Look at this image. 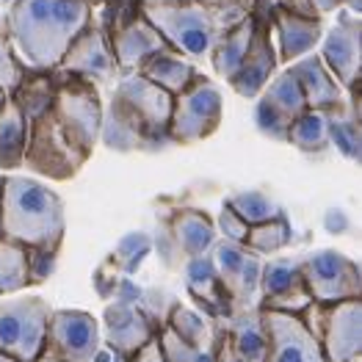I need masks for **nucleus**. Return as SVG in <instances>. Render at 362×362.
I'll return each mask as SVG.
<instances>
[{
  "label": "nucleus",
  "instance_id": "30",
  "mask_svg": "<svg viewBox=\"0 0 362 362\" xmlns=\"http://www.w3.org/2000/svg\"><path fill=\"white\" fill-rule=\"evenodd\" d=\"M25 136H28L25 117H23L20 105L14 103V97L6 94L0 103V169L8 172V169L23 166Z\"/></svg>",
  "mask_w": 362,
  "mask_h": 362
},
{
  "label": "nucleus",
  "instance_id": "12",
  "mask_svg": "<svg viewBox=\"0 0 362 362\" xmlns=\"http://www.w3.org/2000/svg\"><path fill=\"white\" fill-rule=\"evenodd\" d=\"M252 11H255V33L249 50L238 72L227 81L241 97H257L279 66L276 47L272 45V0H252Z\"/></svg>",
  "mask_w": 362,
  "mask_h": 362
},
{
  "label": "nucleus",
  "instance_id": "46",
  "mask_svg": "<svg viewBox=\"0 0 362 362\" xmlns=\"http://www.w3.org/2000/svg\"><path fill=\"white\" fill-rule=\"evenodd\" d=\"M141 3H180V0H141Z\"/></svg>",
  "mask_w": 362,
  "mask_h": 362
},
{
  "label": "nucleus",
  "instance_id": "5",
  "mask_svg": "<svg viewBox=\"0 0 362 362\" xmlns=\"http://www.w3.org/2000/svg\"><path fill=\"white\" fill-rule=\"evenodd\" d=\"M304 324L318 337L327 362H354L362 354V302L346 299L334 304H315L302 313Z\"/></svg>",
  "mask_w": 362,
  "mask_h": 362
},
{
  "label": "nucleus",
  "instance_id": "4",
  "mask_svg": "<svg viewBox=\"0 0 362 362\" xmlns=\"http://www.w3.org/2000/svg\"><path fill=\"white\" fill-rule=\"evenodd\" d=\"M166 45L185 59L211 56L216 39L252 11V0H180V3H141Z\"/></svg>",
  "mask_w": 362,
  "mask_h": 362
},
{
  "label": "nucleus",
  "instance_id": "16",
  "mask_svg": "<svg viewBox=\"0 0 362 362\" xmlns=\"http://www.w3.org/2000/svg\"><path fill=\"white\" fill-rule=\"evenodd\" d=\"M269 334V362H327L318 337L310 332L302 315L260 310Z\"/></svg>",
  "mask_w": 362,
  "mask_h": 362
},
{
  "label": "nucleus",
  "instance_id": "23",
  "mask_svg": "<svg viewBox=\"0 0 362 362\" xmlns=\"http://www.w3.org/2000/svg\"><path fill=\"white\" fill-rule=\"evenodd\" d=\"M182 276H185V288L191 293V299L205 310V315L213 321H227L235 310L230 302V293L221 282V276L216 272L211 260V252L197 255L191 260L182 263Z\"/></svg>",
  "mask_w": 362,
  "mask_h": 362
},
{
  "label": "nucleus",
  "instance_id": "13",
  "mask_svg": "<svg viewBox=\"0 0 362 362\" xmlns=\"http://www.w3.org/2000/svg\"><path fill=\"white\" fill-rule=\"evenodd\" d=\"M59 69L81 75V78L91 81L94 86H108L117 78H122L114 50H111V39L94 17H91L89 25L72 39L66 53L61 56Z\"/></svg>",
  "mask_w": 362,
  "mask_h": 362
},
{
  "label": "nucleus",
  "instance_id": "24",
  "mask_svg": "<svg viewBox=\"0 0 362 362\" xmlns=\"http://www.w3.org/2000/svg\"><path fill=\"white\" fill-rule=\"evenodd\" d=\"M272 30L276 33V59L282 64H291L302 59L304 53H313L315 45L324 39L321 17H304L276 3H272Z\"/></svg>",
  "mask_w": 362,
  "mask_h": 362
},
{
  "label": "nucleus",
  "instance_id": "41",
  "mask_svg": "<svg viewBox=\"0 0 362 362\" xmlns=\"http://www.w3.org/2000/svg\"><path fill=\"white\" fill-rule=\"evenodd\" d=\"M127 362H166V357H163V349H160V343H158V334L155 337H150L133 357Z\"/></svg>",
  "mask_w": 362,
  "mask_h": 362
},
{
  "label": "nucleus",
  "instance_id": "35",
  "mask_svg": "<svg viewBox=\"0 0 362 362\" xmlns=\"http://www.w3.org/2000/svg\"><path fill=\"white\" fill-rule=\"evenodd\" d=\"M227 205L238 213L249 227H252V224H260V221H272V218H276V216L285 213L282 211V205L274 202L272 197L263 194V191H241V194L230 197Z\"/></svg>",
  "mask_w": 362,
  "mask_h": 362
},
{
  "label": "nucleus",
  "instance_id": "39",
  "mask_svg": "<svg viewBox=\"0 0 362 362\" xmlns=\"http://www.w3.org/2000/svg\"><path fill=\"white\" fill-rule=\"evenodd\" d=\"M216 233H218L221 238H227V241L243 243L246 241V233H249V224L224 202V205H221V213H218V221H216Z\"/></svg>",
  "mask_w": 362,
  "mask_h": 362
},
{
  "label": "nucleus",
  "instance_id": "34",
  "mask_svg": "<svg viewBox=\"0 0 362 362\" xmlns=\"http://www.w3.org/2000/svg\"><path fill=\"white\" fill-rule=\"evenodd\" d=\"M150 249H152V238L147 233H127V235L114 246V252L105 257L103 266H105L108 272L130 276V274H136L141 269V263H144V257L150 255Z\"/></svg>",
  "mask_w": 362,
  "mask_h": 362
},
{
  "label": "nucleus",
  "instance_id": "26",
  "mask_svg": "<svg viewBox=\"0 0 362 362\" xmlns=\"http://www.w3.org/2000/svg\"><path fill=\"white\" fill-rule=\"evenodd\" d=\"M349 94V103L327 111L329 119V144L340 150L343 158L360 163L362 158V130H360V86H354Z\"/></svg>",
  "mask_w": 362,
  "mask_h": 362
},
{
  "label": "nucleus",
  "instance_id": "31",
  "mask_svg": "<svg viewBox=\"0 0 362 362\" xmlns=\"http://www.w3.org/2000/svg\"><path fill=\"white\" fill-rule=\"evenodd\" d=\"M288 144H293L296 150L310 152V155H321L327 152L329 144V119L327 111L318 108H307L302 117H296L291 130H288Z\"/></svg>",
  "mask_w": 362,
  "mask_h": 362
},
{
  "label": "nucleus",
  "instance_id": "44",
  "mask_svg": "<svg viewBox=\"0 0 362 362\" xmlns=\"http://www.w3.org/2000/svg\"><path fill=\"white\" fill-rule=\"evenodd\" d=\"M33 362H64V360H61V357H56L50 349H42V351L33 357Z\"/></svg>",
  "mask_w": 362,
  "mask_h": 362
},
{
  "label": "nucleus",
  "instance_id": "3",
  "mask_svg": "<svg viewBox=\"0 0 362 362\" xmlns=\"http://www.w3.org/2000/svg\"><path fill=\"white\" fill-rule=\"evenodd\" d=\"M0 235L28 249L61 252L66 235L61 197L33 177L6 175L0 180Z\"/></svg>",
  "mask_w": 362,
  "mask_h": 362
},
{
  "label": "nucleus",
  "instance_id": "9",
  "mask_svg": "<svg viewBox=\"0 0 362 362\" xmlns=\"http://www.w3.org/2000/svg\"><path fill=\"white\" fill-rule=\"evenodd\" d=\"M216 238H218L216 221L208 213L197 208H177L160 224L158 252L166 269H182L185 260L211 252Z\"/></svg>",
  "mask_w": 362,
  "mask_h": 362
},
{
  "label": "nucleus",
  "instance_id": "25",
  "mask_svg": "<svg viewBox=\"0 0 362 362\" xmlns=\"http://www.w3.org/2000/svg\"><path fill=\"white\" fill-rule=\"evenodd\" d=\"M299 86L304 91V100H307V108H318V111H332L346 105V97L340 83L334 81V75L329 72V66L324 64V59L318 53H304L302 59L291 61L288 66Z\"/></svg>",
  "mask_w": 362,
  "mask_h": 362
},
{
  "label": "nucleus",
  "instance_id": "47",
  "mask_svg": "<svg viewBox=\"0 0 362 362\" xmlns=\"http://www.w3.org/2000/svg\"><path fill=\"white\" fill-rule=\"evenodd\" d=\"M91 3V8H97V6H103V0H89Z\"/></svg>",
  "mask_w": 362,
  "mask_h": 362
},
{
  "label": "nucleus",
  "instance_id": "22",
  "mask_svg": "<svg viewBox=\"0 0 362 362\" xmlns=\"http://www.w3.org/2000/svg\"><path fill=\"white\" fill-rule=\"evenodd\" d=\"M108 39H111V50H114V59H117V66H119L122 75L136 72L150 56L160 53V50H169L166 39L144 17V11H139L136 17H130L117 30H111Z\"/></svg>",
  "mask_w": 362,
  "mask_h": 362
},
{
  "label": "nucleus",
  "instance_id": "20",
  "mask_svg": "<svg viewBox=\"0 0 362 362\" xmlns=\"http://www.w3.org/2000/svg\"><path fill=\"white\" fill-rule=\"evenodd\" d=\"M310 293L304 285L299 260L279 257L263 263L260 272V307L257 310H279V313H296L302 315L310 307Z\"/></svg>",
  "mask_w": 362,
  "mask_h": 362
},
{
  "label": "nucleus",
  "instance_id": "10",
  "mask_svg": "<svg viewBox=\"0 0 362 362\" xmlns=\"http://www.w3.org/2000/svg\"><path fill=\"white\" fill-rule=\"evenodd\" d=\"M211 260L230 293L233 310L235 313L255 310V302H260V272H263L260 255H255L238 241L216 238L211 246Z\"/></svg>",
  "mask_w": 362,
  "mask_h": 362
},
{
  "label": "nucleus",
  "instance_id": "36",
  "mask_svg": "<svg viewBox=\"0 0 362 362\" xmlns=\"http://www.w3.org/2000/svg\"><path fill=\"white\" fill-rule=\"evenodd\" d=\"M158 343H160V349H163L166 362H216V351H202V349L185 343V340L177 337L166 324H163L160 332H158Z\"/></svg>",
  "mask_w": 362,
  "mask_h": 362
},
{
  "label": "nucleus",
  "instance_id": "14",
  "mask_svg": "<svg viewBox=\"0 0 362 362\" xmlns=\"http://www.w3.org/2000/svg\"><path fill=\"white\" fill-rule=\"evenodd\" d=\"M324 64L329 66L334 81L340 83V89L351 91L360 86L362 78V20L360 14H351L349 8L340 6L337 20L329 28L324 47L318 53Z\"/></svg>",
  "mask_w": 362,
  "mask_h": 362
},
{
  "label": "nucleus",
  "instance_id": "29",
  "mask_svg": "<svg viewBox=\"0 0 362 362\" xmlns=\"http://www.w3.org/2000/svg\"><path fill=\"white\" fill-rule=\"evenodd\" d=\"M252 33H255V11H249L243 20H238L235 25L230 30H224L216 45L211 50V61H213V69L218 72V78L230 81L238 66H241L243 56L249 50V42H252Z\"/></svg>",
  "mask_w": 362,
  "mask_h": 362
},
{
  "label": "nucleus",
  "instance_id": "28",
  "mask_svg": "<svg viewBox=\"0 0 362 362\" xmlns=\"http://www.w3.org/2000/svg\"><path fill=\"white\" fill-rule=\"evenodd\" d=\"M136 72L144 75L147 81H152L155 86H160L163 91H169L172 97L180 94L182 89H188V83L197 78L194 64L185 59V56H180V53H175L172 47L150 56Z\"/></svg>",
  "mask_w": 362,
  "mask_h": 362
},
{
  "label": "nucleus",
  "instance_id": "2",
  "mask_svg": "<svg viewBox=\"0 0 362 362\" xmlns=\"http://www.w3.org/2000/svg\"><path fill=\"white\" fill-rule=\"evenodd\" d=\"M94 17L89 0H11L6 36L25 66L56 69L72 39Z\"/></svg>",
  "mask_w": 362,
  "mask_h": 362
},
{
  "label": "nucleus",
  "instance_id": "11",
  "mask_svg": "<svg viewBox=\"0 0 362 362\" xmlns=\"http://www.w3.org/2000/svg\"><path fill=\"white\" fill-rule=\"evenodd\" d=\"M304 111H307V100H304V91L296 75L291 69L274 72V78L257 94L255 124L266 139L288 144V130H291L293 119L302 117Z\"/></svg>",
  "mask_w": 362,
  "mask_h": 362
},
{
  "label": "nucleus",
  "instance_id": "18",
  "mask_svg": "<svg viewBox=\"0 0 362 362\" xmlns=\"http://www.w3.org/2000/svg\"><path fill=\"white\" fill-rule=\"evenodd\" d=\"M103 327H105V343L127 362L150 337L160 332L163 324L152 313H147L139 302L114 299L105 307Z\"/></svg>",
  "mask_w": 362,
  "mask_h": 362
},
{
  "label": "nucleus",
  "instance_id": "40",
  "mask_svg": "<svg viewBox=\"0 0 362 362\" xmlns=\"http://www.w3.org/2000/svg\"><path fill=\"white\" fill-rule=\"evenodd\" d=\"M310 3H313V8H315L318 14L337 11L340 6H343V8H349L351 14H362V0H310Z\"/></svg>",
  "mask_w": 362,
  "mask_h": 362
},
{
  "label": "nucleus",
  "instance_id": "45",
  "mask_svg": "<svg viewBox=\"0 0 362 362\" xmlns=\"http://www.w3.org/2000/svg\"><path fill=\"white\" fill-rule=\"evenodd\" d=\"M0 362H20V360H14V357H8V354H3V351H0Z\"/></svg>",
  "mask_w": 362,
  "mask_h": 362
},
{
  "label": "nucleus",
  "instance_id": "32",
  "mask_svg": "<svg viewBox=\"0 0 362 362\" xmlns=\"http://www.w3.org/2000/svg\"><path fill=\"white\" fill-rule=\"evenodd\" d=\"M28 288V246L0 235V296Z\"/></svg>",
  "mask_w": 362,
  "mask_h": 362
},
{
  "label": "nucleus",
  "instance_id": "27",
  "mask_svg": "<svg viewBox=\"0 0 362 362\" xmlns=\"http://www.w3.org/2000/svg\"><path fill=\"white\" fill-rule=\"evenodd\" d=\"M172 332L182 337L185 343L202 349V351H216L218 346V337H221V321H213L208 315L185 307V304L175 302L166 313V321H163Z\"/></svg>",
  "mask_w": 362,
  "mask_h": 362
},
{
  "label": "nucleus",
  "instance_id": "7",
  "mask_svg": "<svg viewBox=\"0 0 362 362\" xmlns=\"http://www.w3.org/2000/svg\"><path fill=\"white\" fill-rule=\"evenodd\" d=\"M53 307L42 296H20L0 302V351L20 362H33L45 349Z\"/></svg>",
  "mask_w": 362,
  "mask_h": 362
},
{
  "label": "nucleus",
  "instance_id": "15",
  "mask_svg": "<svg viewBox=\"0 0 362 362\" xmlns=\"http://www.w3.org/2000/svg\"><path fill=\"white\" fill-rule=\"evenodd\" d=\"M103 343L100 324L83 310H53L47 321L45 349L64 362H91Z\"/></svg>",
  "mask_w": 362,
  "mask_h": 362
},
{
  "label": "nucleus",
  "instance_id": "42",
  "mask_svg": "<svg viewBox=\"0 0 362 362\" xmlns=\"http://www.w3.org/2000/svg\"><path fill=\"white\" fill-rule=\"evenodd\" d=\"M272 3L282 6V8H288V11L304 14V17H321V14L313 8V3H310V0H272Z\"/></svg>",
  "mask_w": 362,
  "mask_h": 362
},
{
  "label": "nucleus",
  "instance_id": "48",
  "mask_svg": "<svg viewBox=\"0 0 362 362\" xmlns=\"http://www.w3.org/2000/svg\"><path fill=\"white\" fill-rule=\"evenodd\" d=\"M3 97H6V91H3V89H0V103H3Z\"/></svg>",
  "mask_w": 362,
  "mask_h": 362
},
{
  "label": "nucleus",
  "instance_id": "21",
  "mask_svg": "<svg viewBox=\"0 0 362 362\" xmlns=\"http://www.w3.org/2000/svg\"><path fill=\"white\" fill-rule=\"evenodd\" d=\"M100 141L108 150L117 152H160L166 144H160L147 124L139 119L119 97L114 94L108 108H103V124H100Z\"/></svg>",
  "mask_w": 362,
  "mask_h": 362
},
{
  "label": "nucleus",
  "instance_id": "1",
  "mask_svg": "<svg viewBox=\"0 0 362 362\" xmlns=\"http://www.w3.org/2000/svg\"><path fill=\"white\" fill-rule=\"evenodd\" d=\"M23 166L47 180H72L100 141V89L72 72L59 69L53 100L28 122Z\"/></svg>",
  "mask_w": 362,
  "mask_h": 362
},
{
  "label": "nucleus",
  "instance_id": "49",
  "mask_svg": "<svg viewBox=\"0 0 362 362\" xmlns=\"http://www.w3.org/2000/svg\"><path fill=\"white\" fill-rule=\"evenodd\" d=\"M0 180H3V175H0Z\"/></svg>",
  "mask_w": 362,
  "mask_h": 362
},
{
  "label": "nucleus",
  "instance_id": "37",
  "mask_svg": "<svg viewBox=\"0 0 362 362\" xmlns=\"http://www.w3.org/2000/svg\"><path fill=\"white\" fill-rule=\"evenodd\" d=\"M20 75H23V61L14 53L8 36L0 30V89L8 94V91L17 86Z\"/></svg>",
  "mask_w": 362,
  "mask_h": 362
},
{
  "label": "nucleus",
  "instance_id": "33",
  "mask_svg": "<svg viewBox=\"0 0 362 362\" xmlns=\"http://www.w3.org/2000/svg\"><path fill=\"white\" fill-rule=\"evenodd\" d=\"M291 241H293V230H291L288 213H282V216H276V218H272V221L252 224L249 233H246L243 246L263 257V255H274V252L285 249Z\"/></svg>",
  "mask_w": 362,
  "mask_h": 362
},
{
  "label": "nucleus",
  "instance_id": "19",
  "mask_svg": "<svg viewBox=\"0 0 362 362\" xmlns=\"http://www.w3.org/2000/svg\"><path fill=\"white\" fill-rule=\"evenodd\" d=\"M216 362H269V334L260 310L233 313L221 321Z\"/></svg>",
  "mask_w": 362,
  "mask_h": 362
},
{
  "label": "nucleus",
  "instance_id": "17",
  "mask_svg": "<svg viewBox=\"0 0 362 362\" xmlns=\"http://www.w3.org/2000/svg\"><path fill=\"white\" fill-rule=\"evenodd\" d=\"M114 94L119 97L122 103H124L139 119L147 124V130H150L160 144L172 147L169 119H172V100H175V97H172L169 91L155 86L152 81H147V78L139 75V72H127V75L119 78Z\"/></svg>",
  "mask_w": 362,
  "mask_h": 362
},
{
  "label": "nucleus",
  "instance_id": "38",
  "mask_svg": "<svg viewBox=\"0 0 362 362\" xmlns=\"http://www.w3.org/2000/svg\"><path fill=\"white\" fill-rule=\"evenodd\" d=\"M59 266V252L53 249H28V285H42Z\"/></svg>",
  "mask_w": 362,
  "mask_h": 362
},
{
  "label": "nucleus",
  "instance_id": "6",
  "mask_svg": "<svg viewBox=\"0 0 362 362\" xmlns=\"http://www.w3.org/2000/svg\"><path fill=\"white\" fill-rule=\"evenodd\" d=\"M221 91L216 89L211 78L197 72V78L188 83V89L175 94L172 100V119L169 136L172 144H197L213 136L221 124Z\"/></svg>",
  "mask_w": 362,
  "mask_h": 362
},
{
  "label": "nucleus",
  "instance_id": "8",
  "mask_svg": "<svg viewBox=\"0 0 362 362\" xmlns=\"http://www.w3.org/2000/svg\"><path fill=\"white\" fill-rule=\"evenodd\" d=\"M307 293L315 304H334L362 296L360 266L337 249H315L299 257Z\"/></svg>",
  "mask_w": 362,
  "mask_h": 362
},
{
  "label": "nucleus",
  "instance_id": "43",
  "mask_svg": "<svg viewBox=\"0 0 362 362\" xmlns=\"http://www.w3.org/2000/svg\"><path fill=\"white\" fill-rule=\"evenodd\" d=\"M91 362H124V360H122L119 354H117V351H114L108 343H105V346L100 343V349H97V354L91 357Z\"/></svg>",
  "mask_w": 362,
  "mask_h": 362
}]
</instances>
